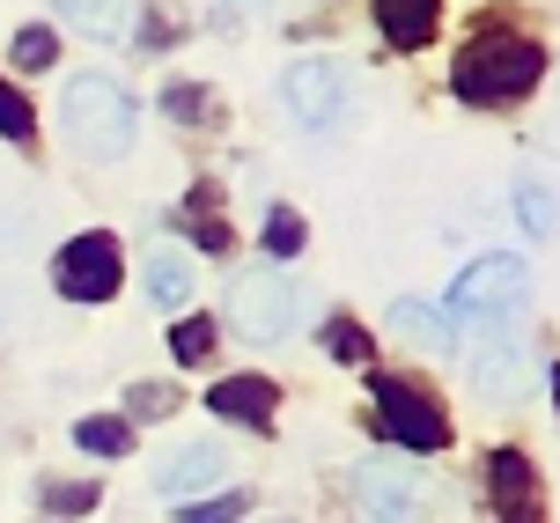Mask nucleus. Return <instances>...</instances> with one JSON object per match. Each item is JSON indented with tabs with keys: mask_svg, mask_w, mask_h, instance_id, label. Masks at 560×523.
<instances>
[{
	"mask_svg": "<svg viewBox=\"0 0 560 523\" xmlns=\"http://www.w3.org/2000/svg\"><path fill=\"white\" fill-rule=\"evenodd\" d=\"M59 126H67V148L89 155V163H126L140 133V104L112 74H74L67 96H59Z\"/></svg>",
	"mask_w": 560,
	"mask_h": 523,
	"instance_id": "f257e3e1",
	"label": "nucleus"
},
{
	"mask_svg": "<svg viewBox=\"0 0 560 523\" xmlns=\"http://www.w3.org/2000/svg\"><path fill=\"white\" fill-rule=\"evenodd\" d=\"M538 82H546V45L509 37V30L472 37V45L457 53V67H450V89H457L465 104H509V96H532Z\"/></svg>",
	"mask_w": 560,
	"mask_h": 523,
	"instance_id": "f03ea898",
	"label": "nucleus"
},
{
	"mask_svg": "<svg viewBox=\"0 0 560 523\" xmlns=\"http://www.w3.org/2000/svg\"><path fill=\"white\" fill-rule=\"evenodd\" d=\"M524 303H532V266L509 258V251H487V258L465 266V280L450 288V310L472 317V325H502V317H516Z\"/></svg>",
	"mask_w": 560,
	"mask_h": 523,
	"instance_id": "7ed1b4c3",
	"label": "nucleus"
},
{
	"mask_svg": "<svg viewBox=\"0 0 560 523\" xmlns=\"http://www.w3.org/2000/svg\"><path fill=\"white\" fill-rule=\"evenodd\" d=\"M369 398H376V420H384V435H392L398 450L428 457V450H443V442H450L443 406H435L420 384H406V376H369Z\"/></svg>",
	"mask_w": 560,
	"mask_h": 523,
	"instance_id": "20e7f679",
	"label": "nucleus"
},
{
	"mask_svg": "<svg viewBox=\"0 0 560 523\" xmlns=\"http://www.w3.org/2000/svg\"><path fill=\"white\" fill-rule=\"evenodd\" d=\"M229 317H236V332H244L252 347H273V339H288V332H295L303 295H295V280H288V274H252V280H236Z\"/></svg>",
	"mask_w": 560,
	"mask_h": 523,
	"instance_id": "39448f33",
	"label": "nucleus"
},
{
	"mask_svg": "<svg viewBox=\"0 0 560 523\" xmlns=\"http://www.w3.org/2000/svg\"><path fill=\"white\" fill-rule=\"evenodd\" d=\"M52 274H59V295H67V303H104V295L118 288V274H126L118 236H112V229H82L74 244L59 251Z\"/></svg>",
	"mask_w": 560,
	"mask_h": 523,
	"instance_id": "423d86ee",
	"label": "nucleus"
},
{
	"mask_svg": "<svg viewBox=\"0 0 560 523\" xmlns=\"http://www.w3.org/2000/svg\"><path fill=\"white\" fill-rule=\"evenodd\" d=\"M280 96L295 111V126H310V133H325V126L347 118V74L325 67V59H295V67L280 74Z\"/></svg>",
	"mask_w": 560,
	"mask_h": 523,
	"instance_id": "0eeeda50",
	"label": "nucleus"
},
{
	"mask_svg": "<svg viewBox=\"0 0 560 523\" xmlns=\"http://www.w3.org/2000/svg\"><path fill=\"white\" fill-rule=\"evenodd\" d=\"M354 487H362L369 523H420V479H413V465L369 457V465L354 472Z\"/></svg>",
	"mask_w": 560,
	"mask_h": 523,
	"instance_id": "6e6552de",
	"label": "nucleus"
},
{
	"mask_svg": "<svg viewBox=\"0 0 560 523\" xmlns=\"http://www.w3.org/2000/svg\"><path fill=\"white\" fill-rule=\"evenodd\" d=\"M524 384H532L524 339H509V332L479 339V355H472V391H479V398H524Z\"/></svg>",
	"mask_w": 560,
	"mask_h": 523,
	"instance_id": "1a4fd4ad",
	"label": "nucleus"
},
{
	"mask_svg": "<svg viewBox=\"0 0 560 523\" xmlns=\"http://www.w3.org/2000/svg\"><path fill=\"white\" fill-rule=\"evenodd\" d=\"M222 442L214 435H199V442H185V450H170V465H155V487H163L170 501H185V495H199V487H214L222 479Z\"/></svg>",
	"mask_w": 560,
	"mask_h": 523,
	"instance_id": "9d476101",
	"label": "nucleus"
},
{
	"mask_svg": "<svg viewBox=\"0 0 560 523\" xmlns=\"http://www.w3.org/2000/svg\"><path fill=\"white\" fill-rule=\"evenodd\" d=\"M487 495L502 501L509 523H538V509H532V457H524V450H494V457H487Z\"/></svg>",
	"mask_w": 560,
	"mask_h": 523,
	"instance_id": "9b49d317",
	"label": "nucleus"
},
{
	"mask_svg": "<svg viewBox=\"0 0 560 523\" xmlns=\"http://www.w3.org/2000/svg\"><path fill=\"white\" fill-rule=\"evenodd\" d=\"M435 15H443V0H376V30L392 53H420L435 37Z\"/></svg>",
	"mask_w": 560,
	"mask_h": 523,
	"instance_id": "f8f14e48",
	"label": "nucleus"
},
{
	"mask_svg": "<svg viewBox=\"0 0 560 523\" xmlns=\"http://www.w3.org/2000/svg\"><path fill=\"white\" fill-rule=\"evenodd\" d=\"M207 406H214L222 420H252V428H273L280 391L266 384V376H222V384L207 391Z\"/></svg>",
	"mask_w": 560,
	"mask_h": 523,
	"instance_id": "ddd939ff",
	"label": "nucleus"
},
{
	"mask_svg": "<svg viewBox=\"0 0 560 523\" xmlns=\"http://www.w3.org/2000/svg\"><path fill=\"white\" fill-rule=\"evenodd\" d=\"M392 332H406V339H413V347H428V355L457 347V325H450V310L413 303V295H398V303H392Z\"/></svg>",
	"mask_w": 560,
	"mask_h": 523,
	"instance_id": "4468645a",
	"label": "nucleus"
},
{
	"mask_svg": "<svg viewBox=\"0 0 560 523\" xmlns=\"http://www.w3.org/2000/svg\"><path fill=\"white\" fill-rule=\"evenodd\" d=\"M140 280H148V303H163V310H185V303H192V288H199L185 251H155Z\"/></svg>",
	"mask_w": 560,
	"mask_h": 523,
	"instance_id": "2eb2a0df",
	"label": "nucleus"
},
{
	"mask_svg": "<svg viewBox=\"0 0 560 523\" xmlns=\"http://www.w3.org/2000/svg\"><path fill=\"white\" fill-rule=\"evenodd\" d=\"M163 111L177 118V126H222V96H214L207 82H170Z\"/></svg>",
	"mask_w": 560,
	"mask_h": 523,
	"instance_id": "dca6fc26",
	"label": "nucleus"
},
{
	"mask_svg": "<svg viewBox=\"0 0 560 523\" xmlns=\"http://www.w3.org/2000/svg\"><path fill=\"white\" fill-rule=\"evenodd\" d=\"M74 442H82L89 457H126V450H133V420L89 414V420H74Z\"/></svg>",
	"mask_w": 560,
	"mask_h": 523,
	"instance_id": "f3484780",
	"label": "nucleus"
},
{
	"mask_svg": "<svg viewBox=\"0 0 560 523\" xmlns=\"http://www.w3.org/2000/svg\"><path fill=\"white\" fill-rule=\"evenodd\" d=\"M59 15L89 37H118L126 30V0H59Z\"/></svg>",
	"mask_w": 560,
	"mask_h": 523,
	"instance_id": "a211bd4d",
	"label": "nucleus"
},
{
	"mask_svg": "<svg viewBox=\"0 0 560 523\" xmlns=\"http://www.w3.org/2000/svg\"><path fill=\"white\" fill-rule=\"evenodd\" d=\"M170 355L185 361V369H192V361H207V355H214V317H207V310L177 317V325H170Z\"/></svg>",
	"mask_w": 560,
	"mask_h": 523,
	"instance_id": "6ab92c4d",
	"label": "nucleus"
},
{
	"mask_svg": "<svg viewBox=\"0 0 560 523\" xmlns=\"http://www.w3.org/2000/svg\"><path fill=\"white\" fill-rule=\"evenodd\" d=\"M52 59H59V37H52V30H45V23L15 30V67H23V74H45Z\"/></svg>",
	"mask_w": 560,
	"mask_h": 523,
	"instance_id": "aec40b11",
	"label": "nucleus"
},
{
	"mask_svg": "<svg viewBox=\"0 0 560 523\" xmlns=\"http://www.w3.org/2000/svg\"><path fill=\"white\" fill-rule=\"evenodd\" d=\"M177 406H185L177 384H133V391H126V414H133V420H170Z\"/></svg>",
	"mask_w": 560,
	"mask_h": 523,
	"instance_id": "412c9836",
	"label": "nucleus"
},
{
	"mask_svg": "<svg viewBox=\"0 0 560 523\" xmlns=\"http://www.w3.org/2000/svg\"><path fill=\"white\" fill-rule=\"evenodd\" d=\"M252 516V495H214V501H185L177 523H244Z\"/></svg>",
	"mask_w": 560,
	"mask_h": 523,
	"instance_id": "4be33fe9",
	"label": "nucleus"
},
{
	"mask_svg": "<svg viewBox=\"0 0 560 523\" xmlns=\"http://www.w3.org/2000/svg\"><path fill=\"white\" fill-rule=\"evenodd\" d=\"M45 509L52 516H89L96 509V487L89 479H45Z\"/></svg>",
	"mask_w": 560,
	"mask_h": 523,
	"instance_id": "5701e85b",
	"label": "nucleus"
},
{
	"mask_svg": "<svg viewBox=\"0 0 560 523\" xmlns=\"http://www.w3.org/2000/svg\"><path fill=\"white\" fill-rule=\"evenodd\" d=\"M516 214H524L532 236H546V229H553V193H546L538 177H524V185H516Z\"/></svg>",
	"mask_w": 560,
	"mask_h": 523,
	"instance_id": "b1692460",
	"label": "nucleus"
},
{
	"mask_svg": "<svg viewBox=\"0 0 560 523\" xmlns=\"http://www.w3.org/2000/svg\"><path fill=\"white\" fill-rule=\"evenodd\" d=\"M266 251H273V258H295V251H303V214L273 207V214H266Z\"/></svg>",
	"mask_w": 560,
	"mask_h": 523,
	"instance_id": "393cba45",
	"label": "nucleus"
},
{
	"mask_svg": "<svg viewBox=\"0 0 560 523\" xmlns=\"http://www.w3.org/2000/svg\"><path fill=\"white\" fill-rule=\"evenodd\" d=\"M325 347H332V361H369V332L354 317H332L325 325Z\"/></svg>",
	"mask_w": 560,
	"mask_h": 523,
	"instance_id": "a878e982",
	"label": "nucleus"
},
{
	"mask_svg": "<svg viewBox=\"0 0 560 523\" xmlns=\"http://www.w3.org/2000/svg\"><path fill=\"white\" fill-rule=\"evenodd\" d=\"M30 126H37V118H30V104L0 82V140H30Z\"/></svg>",
	"mask_w": 560,
	"mask_h": 523,
	"instance_id": "bb28decb",
	"label": "nucleus"
},
{
	"mask_svg": "<svg viewBox=\"0 0 560 523\" xmlns=\"http://www.w3.org/2000/svg\"><path fill=\"white\" fill-rule=\"evenodd\" d=\"M244 8H266V0H244Z\"/></svg>",
	"mask_w": 560,
	"mask_h": 523,
	"instance_id": "cd10ccee",
	"label": "nucleus"
}]
</instances>
